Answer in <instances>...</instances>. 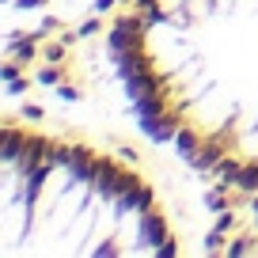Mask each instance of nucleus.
Returning <instances> with one entry per match:
<instances>
[{
    "label": "nucleus",
    "mask_w": 258,
    "mask_h": 258,
    "mask_svg": "<svg viewBox=\"0 0 258 258\" xmlns=\"http://www.w3.org/2000/svg\"><path fill=\"white\" fill-rule=\"evenodd\" d=\"M110 46L163 145L209 175L258 186V0H121Z\"/></svg>",
    "instance_id": "nucleus-1"
},
{
    "label": "nucleus",
    "mask_w": 258,
    "mask_h": 258,
    "mask_svg": "<svg viewBox=\"0 0 258 258\" xmlns=\"http://www.w3.org/2000/svg\"><path fill=\"white\" fill-rule=\"evenodd\" d=\"M0 254H178L156 190L121 160L4 121Z\"/></svg>",
    "instance_id": "nucleus-2"
},
{
    "label": "nucleus",
    "mask_w": 258,
    "mask_h": 258,
    "mask_svg": "<svg viewBox=\"0 0 258 258\" xmlns=\"http://www.w3.org/2000/svg\"><path fill=\"white\" fill-rule=\"evenodd\" d=\"M27 4H31V0H27Z\"/></svg>",
    "instance_id": "nucleus-3"
}]
</instances>
